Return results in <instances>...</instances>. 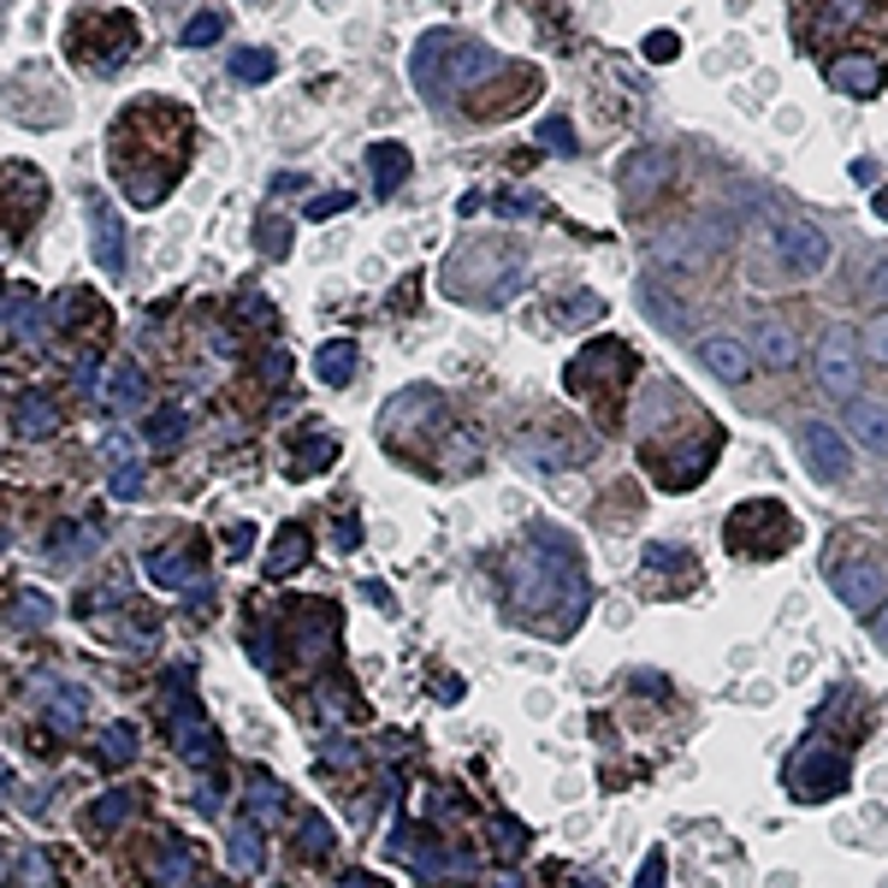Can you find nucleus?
Wrapping results in <instances>:
<instances>
[{
  "instance_id": "obj_32",
  "label": "nucleus",
  "mask_w": 888,
  "mask_h": 888,
  "mask_svg": "<svg viewBox=\"0 0 888 888\" xmlns=\"http://www.w3.org/2000/svg\"><path fill=\"white\" fill-rule=\"evenodd\" d=\"M95 758L107 764V771L131 764V758H136V729H131V723H107V729H101V741H95Z\"/></svg>"
},
{
  "instance_id": "obj_40",
  "label": "nucleus",
  "mask_w": 888,
  "mask_h": 888,
  "mask_svg": "<svg viewBox=\"0 0 888 888\" xmlns=\"http://www.w3.org/2000/svg\"><path fill=\"white\" fill-rule=\"evenodd\" d=\"M297 847L309 853V859H327V853H332V824H327V817H309L302 835H297Z\"/></svg>"
},
{
  "instance_id": "obj_18",
  "label": "nucleus",
  "mask_w": 888,
  "mask_h": 888,
  "mask_svg": "<svg viewBox=\"0 0 888 888\" xmlns=\"http://www.w3.org/2000/svg\"><path fill=\"white\" fill-rule=\"evenodd\" d=\"M746 350H753V362L788 373L799 362V332L788 327V320H758V332H753V344H746Z\"/></svg>"
},
{
  "instance_id": "obj_34",
  "label": "nucleus",
  "mask_w": 888,
  "mask_h": 888,
  "mask_svg": "<svg viewBox=\"0 0 888 888\" xmlns=\"http://www.w3.org/2000/svg\"><path fill=\"white\" fill-rule=\"evenodd\" d=\"M272 72H279V60H272L267 48H237L231 54V78L237 83H267Z\"/></svg>"
},
{
  "instance_id": "obj_19",
  "label": "nucleus",
  "mask_w": 888,
  "mask_h": 888,
  "mask_svg": "<svg viewBox=\"0 0 888 888\" xmlns=\"http://www.w3.org/2000/svg\"><path fill=\"white\" fill-rule=\"evenodd\" d=\"M663 178H670V155H663V148H640V155L622 166V190L634 196V202H646L652 190H663Z\"/></svg>"
},
{
  "instance_id": "obj_22",
  "label": "nucleus",
  "mask_w": 888,
  "mask_h": 888,
  "mask_svg": "<svg viewBox=\"0 0 888 888\" xmlns=\"http://www.w3.org/2000/svg\"><path fill=\"white\" fill-rule=\"evenodd\" d=\"M244 806H249V817L255 824H285V788L272 782L267 771H249V782H244Z\"/></svg>"
},
{
  "instance_id": "obj_35",
  "label": "nucleus",
  "mask_w": 888,
  "mask_h": 888,
  "mask_svg": "<svg viewBox=\"0 0 888 888\" xmlns=\"http://www.w3.org/2000/svg\"><path fill=\"white\" fill-rule=\"evenodd\" d=\"M859 290L865 302H888V255L882 249H865V272H859Z\"/></svg>"
},
{
  "instance_id": "obj_14",
  "label": "nucleus",
  "mask_w": 888,
  "mask_h": 888,
  "mask_svg": "<svg viewBox=\"0 0 888 888\" xmlns=\"http://www.w3.org/2000/svg\"><path fill=\"white\" fill-rule=\"evenodd\" d=\"M693 350H699V362H705L723 385H746V380H753V368H758L753 350H746L741 338H729V332H705Z\"/></svg>"
},
{
  "instance_id": "obj_10",
  "label": "nucleus",
  "mask_w": 888,
  "mask_h": 888,
  "mask_svg": "<svg viewBox=\"0 0 888 888\" xmlns=\"http://www.w3.org/2000/svg\"><path fill=\"white\" fill-rule=\"evenodd\" d=\"M166 681H173V746H178V758L190 764V771H208L219 758V734L196 705H184V670H173Z\"/></svg>"
},
{
  "instance_id": "obj_24",
  "label": "nucleus",
  "mask_w": 888,
  "mask_h": 888,
  "mask_svg": "<svg viewBox=\"0 0 888 888\" xmlns=\"http://www.w3.org/2000/svg\"><path fill=\"white\" fill-rule=\"evenodd\" d=\"M60 426V409L42 397V391H24L19 397V409H12V433L19 438H48Z\"/></svg>"
},
{
  "instance_id": "obj_46",
  "label": "nucleus",
  "mask_w": 888,
  "mask_h": 888,
  "mask_svg": "<svg viewBox=\"0 0 888 888\" xmlns=\"http://www.w3.org/2000/svg\"><path fill=\"white\" fill-rule=\"evenodd\" d=\"M675 54H681V42L670 30H652V37H646V60H675Z\"/></svg>"
},
{
  "instance_id": "obj_5",
  "label": "nucleus",
  "mask_w": 888,
  "mask_h": 888,
  "mask_svg": "<svg viewBox=\"0 0 888 888\" xmlns=\"http://www.w3.org/2000/svg\"><path fill=\"white\" fill-rule=\"evenodd\" d=\"M716 451H723V433H693V438H675V444H646V474L663 486V492H688V486H699L711 474V463H716Z\"/></svg>"
},
{
  "instance_id": "obj_33",
  "label": "nucleus",
  "mask_w": 888,
  "mask_h": 888,
  "mask_svg": "<svg viewBox=\"0 0 888 888\" xmlns=\"http://www.w3.org/2000/svg\"><path fill=\"white\" fill-rule=\"evenodd\" d=\"M155 877H161V888H184V882H196V847L166 841L161 865H155Z\"/></svg>"
},
{
  "instance_id": "obj_31",
  "label": "nucleus",
  "mask_w": 888,
  "mask_h": 888,
  "mask_svg": "<svg viewBox=\"0 0 888 888\" xmlns=\"http://www.w3.org/2000/svg\"><path fill=\"white\" fill-rule=\"evenodd\" d=\"M125 817H136V794H125V788H113V794H101L90 812H83V824L90 829H118Z\"/></svg>"
},
{
  "instance_id": "obj_58",
  "label": "nucleus",
  "mask_w": 888,
  "mask_h": 888,
  "mask_svg": "<svg viewBox=\"0 0 888 888\" xmlns=\"http://www.w3.org/2000/svg\"><path fill=\"white\" fill-rule=\"evenodd\" d=\"M7 794H12V771L0 764V799H7Z\"/></svg>"
},
{
  "instance_id": "obj_7",
  "label": "nucleus",
  "mask_w": 888,
  "mask_h": 888,
  "mask_svg": "<svg viewBox=\"0 0 888 888\" xmlns=\"http://www.w3.org/2000/svg\"><path fill=\"white\" fill-rule=\"evenodd\" d=\"M628 373H634V350H628L622 338H599V344H587V350L575 355L562 380H569V391H580V397L605 403L610 391L628 380Z\"/></svg>"
},
{
  "instance_id": "obj_8",
  "label": "nucleus",
  "mask_w": 888,
  "mask_h": 888,
  "mask_svg": "<svg viewBox=\"0 0 888 888\" xmlns=\"http://www.w3.org/2000/svg\"><path fill=\"white\" fill-rule=\"evenodd\" d=\"M817 380H824L829 397L853 403L859 397V380H865V350H859V332L853 327H829L824 344H817Z\"/></svg>"
},
{
  "instance_id": "obj_23",
  "label": "nucleus",
  "mask_w": 888,
  "mask_h": 888,
  "mask_svg": "<svg viewBox=\"0 0 888 888\" xmlns=\"http://www.w3.org/2000/svg\"><path fill=\"white\" fill-rule=\"evenodd\" d=\"M226 859H231V870H237V877H255V870L267 865V841H261V824H255V817H244V824L231 829Z\"/></svg>"
},
{
  "instance_id": "obj_9",
  "label": "nucleus",
  "mask_w": 888,
  "mask_h": 888,
  "mask_svg": "<svg viewBox=\"0 0 888 888\" xmlns=\"http://www.w3.org/2000/svg\"><path fill=\"white\" fill-rule=\"evenodd\" d=\"M841 788H847V758L835 753V746L812 741L806 753L788 758V794H794V799H829V794H841Z\"/></svg>"
},
{
  "instance_id": "obj_50",
  "label": "nucleus",
  "mask_w": 888,
  "mask_h": 888,
  "mask_svg": "<svg viewBox=\"0 0 888 888\" xmlns=\"http://www.w3.org/2000/svg\"><path fill=\"white\" fill-rule=\"evenodd\" d=\"M870 634H877V646L888 652V605H877V610H870Z\"/></svg>"
},
{
  "instance_id": "obj_17",
  "label": "nucleus",
  "mask_w": 888,
  "mask_h": 888,
  "mask_svg": "<svg viewBox=\"0 0 888 888\" xmlns=\"http://www.w3.org/2000/svg\"><path fill=\"white\" fill-rule=\"evenodd\" d=\"M847 438L865 444L870 456H888V403L882 397H853L847 403Z\"/></svg>"
},
{
  "instance_id": "obj_38",
  "label": "nucleus",
  "mask_w": 888,
  "mask_h": 888,
  "mask_svg": "<svg viewBox=\"0 0 888 888\" xmlns=\"http://www.w3.org/2000/svg\"><path fill=\"white\" fill-rule=\"evenodd\" d=\"M219 37H226V19H219V12H196V19L178 30V42H184V48H214Z\"/></svg>"
},
{
  "instance_id": "obj_29",
  "label": "nucleus",
  "mask_w": 888,
  "mask_h": 888,
  "mask_svg": "<svg viewBox=\"0 0 888 888\" xmlns=\"http://www.w3.org/2000/svg\"><path fill=\"white\" fill-rule=\"evenodd\" d=\"M101 545V527L90 522H72V527H60V539L48 545V562H78V557H90Z\"/></svg>"
},
{
  "instance_id": "obj_53",
  "label": "nucleus",
  "mask_w": 888,
  "mask_h": 888,
  "mask_svg": "<svg viewBox=\"0 0 888 888\" xmlns=\"http://www.w3.org/2000/svg\"><path fill=\"white\" fill-rule=\"evenodd\" d=\"M249 545H255V527H249V522H237V527H231V551H237V557H244V551H249Z\"/></svg>"
},
{
  "instance_id": "obj_60",
  "label": "nucleus",
  "mask_w": 888,
  "mask_h": 888,
  "mask_svg": "<svg viewBox=\"0 0 888 888\" xmlns=\"http://www.w3.org/2000/svg\"><path fill=\"white\" fill-rule=\"evenodd\" d=\"M877 7H888V0H877Z\"/></svg>"
},
{
  "instance_id": "obj_11",
  "label": "nucleus",
  "mask_w": 888,
  "mask_h": 888,
  "mask_svg": "<svg viewBox=\"0 0 888 888\" xmlns=\"http://www.w3.org/2000/svg\"><path fill=\"white\" fill-rule=\"evenodd\" d=\"M799 463H806L817 481H829V486H841L847 474H853V444L841 426H829V421H806L799 426Z\"/></svg>"
},
{
  "instance_id": "obj_52",
  "label": "nucleus",
  "mask_w": 888,
  "mask_h": 888,
  "mask_svg": "<svg viewBox=\"0 0 888 888\" xmlns=\"http://www.w3.org/2000/svg\"><path fill=\"white\" fill-rule=\"evenodd\" d=\"M338 545H344V551H355V545H362V527H355L350 516H344V522H338Z\"/></svg>"
},
{
  "instance_id": "obj_30",
  "label": "nucleus",
  "mask_w": 888,
  "mask_h": 888,
  "mask_svg": "<svg viewBox=\"0 0 888 888\" xmlns=\"http://www.w3.org/2000/svg\"><path fill=\"white\" fill-rule=\"evenodd\" d=\"M640 302H646V314H652L658 327H670V332L688 327V309H681V297H675V290H658V279L640 285Z\"/></svg>"
},
{
  "instance_id": "obj_25",
  "label": "nucleus",
  "mask_w": 888,
  "mask_h": 888,
  "mask_svg": "<svg viewBox=\"0 0 888 888\" xmlns=\"http://www.w3.org/2000/svg\"><path fill=\"white\" fill-rule=\"evenodd\" d=\"M143 438L155 444V451H178V444L190 438V415H184L178 403H166V409H155V415L143 421Z\"/></svg>"
},
{
  "instance_id": "obj_47",
  "label": "nucleus",
  "mask_w": 888,
  "mask_h": 888,
  "mask_svg": "<svg viewBox=\"0 0 888 888\" xmlns=\"http://www.w3.org/2000/svg\"><path fill=\"white\" fill-rule=\"evenodd\" d=\"M599 314H605V302L592 297V290H580V297H575V309H562V320H599Z\"/></svg>"
},
{
  "instance_id": "obj_36",
  "label": "nucleus",
  "mask_w": 888,
  "mask_h": 888,
  "mask_svg": "<svg viewBox=\"0 0 888 888\" xmlns=\"http://www.w3.org/2000/svg\"><path fill=\"white\" fill-rule=\"evenodd\" d=\"M143 368H136V362H125V368H118L113 373V385H107V403L113 409H136V403H143Z\"/></svg>"
},
{
  "instance_id": "obj_6",
  "label": "nucleus",
  "mask_w": 888,
  "mask_h": 888,
  "mask_svg": "<svg viewBox=\"0 0 888 888\" xmlns=\"http://www.w3.org/2000/svg\"><path fill=\"white\" fill-rule=\"evenodd\" d=\"M771 249L782 255V272H788V279H824L829 261H835L829 231L817 226V219H806V214H782Z\"/></svg>"
},
{
  "instance_id": "obj_45",
  "label": "nucleus",
  "mask_w": 888,
  "mask_h": 888,
  "mask_svg": "<svg viewBox=\"0 0 888 888\" xmlns=\"http://www.w3.org/2000/svg\"><path fill=\"white\" fill-rule=\"evenodd\" d=\"M350 202H355L350 190H332V196H314V202H309V219H332V214H344V208H350Z\"/></svg>"
},
{
  "instance_id": "obj_20",
  "label": "nucleus",
  "mask_w": 888,
  "mask_h": 888,
  "mask_svg": "<svg viewBox=\"0 0 888 888\" xmlns=\"http://www.w3.org/2000/svg\"><path fill=\"white\" fill-rule=\"evenodd\" d=\"M297 444H302V451L285 456V474H290V481H309V474H320L327 463H338V438L320 433V426H314V433H302Z\"/></svg>"
},
{
  "instance_id": "obj_43",
  "label": "nucleus",
  "mask_w": 888,
  "mask_h": 888,
  "mask_svg": "<svg viewBox=\"0 0 888 888\" xmlns=\"http://www.w3.org/2000/svg\"><path fill=\"white\" fill-rule=\"evenodd\" d=\"M539 143L557 148V155H575V125H569V118H545V125H539Z\"/></svg>"
},
{
  "instance_id": "obj_15",
  "label": "nucleus",
  "mask_w": 888,
  "mask_h": 888,
  "mask_svg": "<svg viewBox=\"0 0 888 888\" xmlns=\"http://www.w3.org/2000/svg\"><path fill=\"white\" fill-rule=\"evenodd\" d=\"M90 244H95V261L101 272H125V219H118L113 202H90Z\"/></svg>"
},
{
  "instance_id": "obj_37",
  "label": "nucleus",
  "mask_w": 888,
  "mask_h": 888,
  "mask_svg": "<svg viewBox=\"0 0 888 888\" xmlns=\"http://www.w3.org/2000/svg\"><path fill=\"white\" fill-rule=\"evenodd\" d=\"M255 244H261V255H272V261H285V255H290V219L261 214V226H255Z\"/></svg>"
},
{
  "instance_id": "obj_4",
  "label": "nucleus",
  "mask_w": 888,
  "mask_h": 888,
  "mask_svg": "<svg viewBox=\"0 0 888 888\" xmlns=\"http://www.w3.org/2000/svg\"><path fill=\"white\" fill-rule=\"evenodd\" d=\"M65 48L90 65V72H118L136 48V24L125 12H72V37Z\"/></svg>"
},
{
  "instance_id": "obj_39",
  "label": "nucleus",
  "mask_w": 888,
  "mask_h": 888,
  "mask_svg": "<svg viewBox=\"0 0 888 888\" xmlns=\"http://www.w3.org/2000/svg\"><path fill=\"white\" fill-rule=\"evenodd\" d=\"M859 350H865V362H870V368H882V373H888V314H877V320H870V327L859 332Z\"/></svg>"
},
{
  "instance_id": "obj_1",
  "label": "nucleus",
  "mask_w": 888,
  "mask_h": 888,
  "mask_svg": "<svg viewBox=\"0 0 888 888\" xmlns=\"http://www.w3.org/2000/svg\"><path fill=\"white\" fill-rule=\"evenodd\" d=\"M113 178L125 184L136 208H155L178 190L184 166H190V113L166 95H136L118 107V125L107 136Z\"/></svg>"
},
{
  "instance_id": "obj_27",
  "label": "nucleus",
  "mask_w": 888,
  "mask_h": 888,
  "mask_svg": "<svg viewBox=\"0 0 888 888\" xmlns=\"http://www.w3.org/2000/svg\"><path fill=\"white\" fill-rule=\"evenodd\" d=\"M355 368H362V362H355V344H350V338H332V344H320V355H314V373H320L327 385H350Z\"/></svg>"
},
{
  "instance_id": "obj_2",
  "label": "nucleus",
  "mask_w": 888,
  "mask_h": 888,
  "mask_svg": "<svg viewBox=\"0 0 888 888\" xmlns=\"http://www.w3.org/2000/svg\"><path fill=\"white\" fill-rule=\"evenodd\" d=\"M415 90L433 101V107H463L474 101V90H486V83H498L509 72V60H498L486 42L463 37V30H433V37L415 42Z\"/></svg>"
},
{
  "instance_id": "obj_55",
  "label": "nucleus",
  "mask_w": 888,
  "mask_h": 888,
  "mask_svg": "<svg viewBox=\"0 0 888 888\" xmlns=\"http://www.w3.org/2000/svg\"><path fill=\"white\" fill-rule=\"evenodd\" d=\"M24 870H30V882H48V859H42V853H24Z\"/></svg>"
},
{
  "instance_id": "obj_54",
  "label": "nucleus",
  "mask_w": 888,
  "mask_h": 888,
  "mask_svg": "<svg viewBox=\"0 0 888 888\" xmlns=\"http://www.w3.org/2000/svg\"><path fill=\"white\" fill-rule=\"evenodd\" d=\"M219 806V788H214V782H202V788H196V812H214Z\"/></svg>"
},
{
  "instance_id": "obj_41",
  "label": "nucleus",
  "mask_w": 888,
  "mask_h": 888,
  "mask_svg": "<svg viewBox=\"0 0 888 888\" xmlns=\"http://www.w3.org/2000/svg\"><path fill=\"white\" fill-rule=\"evenodd\" d=\"M48 617H54V605H48L42 592H24V599L12 605V628H42Z\"/></svg>"
},
{
  "instance_id": "obj_16",
  "label": "nucleus",
  "mask_w": 888,
  "mask_h": 888,
  "mask_svg": "<svg viewBox=\"0 0 888 888\" xmlns=\"http://www.w3.org/2000/svg\"><path fill=\"white\" fill-rule=\"evenodd\" d=\"M37 699H42L48 723H54L60 734L83 729V688H72L65 675H37Z\"/></svg>"
},
{
  "instance_id": "obj_3",
  "label": "nucleus",
  "mask_w": 888,
  "mask_h": 888,
  "mask_svg": "<svg viewBox=\"0 0 888 888\" xmlns=\"http://www.w3.org/2000/svg\"><path fill=\"white\" fill-rule=\"evenodd\" d=\"M527 285V255L509 237H468L444 261V297L468 302V309H504Z\"/></svg>"
},
{
  "instance_id": "obj_51",
  "label": "nucleus",
  "mask_w": 888,
  "mask_h": 888,
  "mask_svg": "<svg viewBox=\"0 0 888 888\" xmlns=\"http://www.w3.org/2000/svg\"><path fill=\"white\" fill-rule=\"evenodd\" d=\"M101 451H107V456H113V463H131V438H125V433H113L107 444H101Z\"/></svg>"
},
{
  "instance_id": "obj_56",
  "label": "nucleus",
  "mask_w": 888,
  "mask_h": 888,
  "mask_svg": "<svg viewBox=\"0 0 888 888\" xmlns=\"http://www.w3.org/2000/svg\"><path fill=\"white\" fill-rule=\"evenodd\" d=\"M338 888H385V882H373V877H344Z\"/></svg>"
},
{
  "instance_id": "obj_13",
  "label": "nucleus",
  "mask_w": 888,
  "mask_h": 888,
  "mask_svg": "<svg viewBox=\"0 0 888 888\" xmlns=\"http://www.w3.org/2000/svg\"><path fill=\"white\" fill-rule=\"evenodd\" d=\"M829 83L841 95H859L870 101L888 83V60H882V48H847V54H835L829 60Z\"/></svg>"
},
{
  "instance_id": "obj_57",
  "label": "nucleus",
  "mask_w": 888,
  "mask_h": 888,
  "mask_svg": "<svg viewBox=\"0 0 888 888\" xmlns=\"http://www.w3.org/2000/svg\"><path fill=\"white\" fill-rule=\"evenodd\" d=\"M7 865H12V853H7V847H0V888H7V882H12V870H7Z\"/></svg>"
},
{
  "instance_id": "obj_42",
  "label": "nucleus",
  "mask_w": 888,
  "mask_h": 888,
  "mask_svg": "<svg viewBox=\"0 0 888 888\" xmlns=\"http://www.w3.org/2000/svg\"><path fill=\"white\" fill-rule=\"evenodd\" d=\"M492 841H498L504 859H516V853L527 847V829L516 824V817H492Z\"/></svg>"
},
{
  "instance_id": "obj_49",
  "label": "nucleus",
  "mask_w": 888,
  "mask_h": 888,
  "mask_svg": "<svg viewBox=\"0 0 888 888\" xmlns=\"http://www.w3.org/2000/svg\"><path fill=\"white\" fill-rule=\"evenodd\" d=\"M634 888H663V853H652V859H646V870H640Z\"/></svg>"
},
{
  "instance_id": "obj_48",
  "label": "nucleus",
  "mask_w": 888,
  "mask_h": 888,
  "mask_svg": "<svg viewBox=\"0 0 888 888\" xmlns=\"http://www.w3.org/2000/svg\"><path fill=\"white\" fill-rule=\"evenodd\" d=\"M498 214H504V219H522V214H539V202H534V196H516V190H509V196H498Z\"/></svg>"
},
{
  "instance_id": "obj_26",
  "label": "nucleus",
  "mask_w": 888,
  "mask_h": 888,
  "mask_svg": "<svg viewBox=\"0 0 888 888\" xmlns=\"http://www.w3.org/2000/svg\"><path fill=\"white\" fill-rule=\"evenodd\" d=\"M143 569H148V580H155V587H184V580H190V569H196V545L184 539L178 551H155V557H143Z\"/></svg>"
},
{
  "instance_id": "obj_59",
  "label": "nucleus",
  "mask_w": 888,
  "mask_h": 888,
  "mask_svg": "<svg viewBox=\"0 0 888 888\" xmlns=\"http://www.w3.org/2000/svg\"><path fill=\"white\" fill-rule=\"evenodd\" d=\"M877 214L888 219V190H877Z\"/></svg>"
},
{
  "instance_id": "obj_28",
  "label": "nucleus",
  "mask_w": 888,
  "mask_h": 888,
  "mask_svg": "<svg viewBox=\"0 0 888 888\" xmlns=\"http://www.w3.org/2000/svg\"><path fill=\"white\" fill-rule=\"evenodd\" d=\"M302 562H309V527H297L290 522L279 539H272V557H267V569L272 575H297Z\"/></svg>"
},
{
  "instance_id": "obj_21",
  "label": "nucleus",
  "mask_w": 888,
  "mask_h": 888,
  "mask_svg": "<svg viewBox=\"0 0 888 888\" xmlns=\"http://www.w3.org/2000/svg\"><path fill=\"white\" fill-rule=\"evenodd\" d=\"M368 166H373V196H397L403 178H409V148L403 143H373Z\"/></svg>"
},
{
  "instance_id": "obj_44",
  "label": "nucleus",
  "mask_w": 888,
  "mask_h": 888,
  "mask_svg": "<svg viewBox=\"0 0 888 888\" xmlns=\"http://www.w3.org/2000/svg\"><path fill=\"white\" fill-rule=\"evenodd\" d=\"M113 498H143V463H118L113 468Z\"/></svg>"
},
{
  "instance_id": "obj_12",
  "label": "nucleus",
  "mask_w": 888,
  "mask_h": 888,
  "mask_svg": "<svg viewBox=\"0 0 888 888\" xmlns=\"http://www.w3.org/2000/svg\"><path fill=\"white\" fill-rule=\"evenodd\" d=\"M829 580H835V599H841L853 617H870V610L882 605V587H888V575L877 569L870 557H835L829 562Z\"/></svg>"
}]
</instances>
